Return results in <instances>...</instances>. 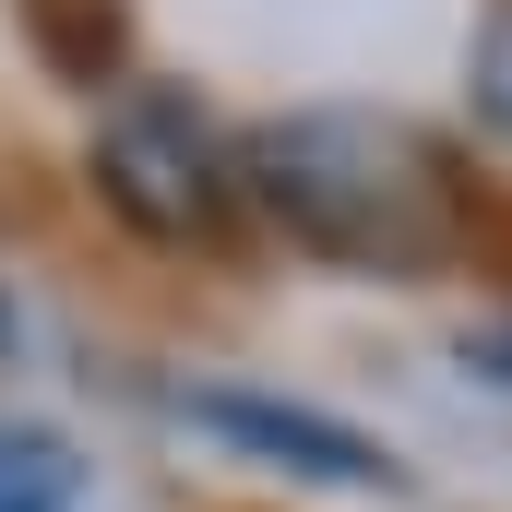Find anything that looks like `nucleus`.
<instances>
[{"label": "nucleus", "instance_id": "nucleus-1", "mask_svg": "<svg viewBox=\"0 0 512 512\" xmlns=\"http://www.w3.org/2000/svg\"><path fill=\"white\" fill-rule=\"evenodd\" d=\"M239 191L322 262H358V274H429L465 239V191L441 167V143L417 120L382 108H298V120H262L239 143Z\"/></svg>", "mask_w": 512, "mask_h": 512}, {"label": "nucleus", "instance_id": "nucleus-2", "mask_svg": "<svg viewBox=\"0 0 512 512\" xmlns=\"http://www.w3.org/2000/svg\"><path fill=\"white\" fill-rule=\"evenodd\" d=\"M227 155H215V131L191 96H120L108 120H96V191L120 203L143 239H215V215H227Z\"/></svg>", "mask_w": 512, "mask_h": 512}, {"label": "nucleus", "instance_id": "nucleus-3", "mask_svg": "<svg viewBox=\"0 0 512 512\" xmlns=\"http://www.w3.org/2000/svg\"><path fill=\"white\" fill-rule=\"evenodd\" d=\"M191 417L203 429H227L239 453H274L286 477H322V489H382L393 453L382 441H358V429H334V417H310V405H262V393H191Z\"/></svg>", "mask_w": 512, "mask_h": 512}, {"label": "nucleus", "instance_id": "nucleus-4", "mask_svg": "<svg viewBox=\"0 0 512 512\" xmlns=\"http://www.w3.org/2000/svg\"><path fill=\"white\" fill-rule=\"evenodd\" d=\"M72 501H84V465H72V441H48V429L0 417V512H72Z\"/></svg>", "mask_w": 512, "mask_h": 512}, {"label": "nucleus", "instance_id": "nucleus-5", "mask_svg": "<svg viewBox=\"0 0 512 512\" xmlns=\"http://www.w3.org/2000/svg\"><path fill=\"white\" fill-rule=\"evenodd\" d=\"M465 84H477V120L512 131V0L477 24V60H465Z\"/></svg>", "mask_w": 512, "mask_h": 512}]
</instances>
